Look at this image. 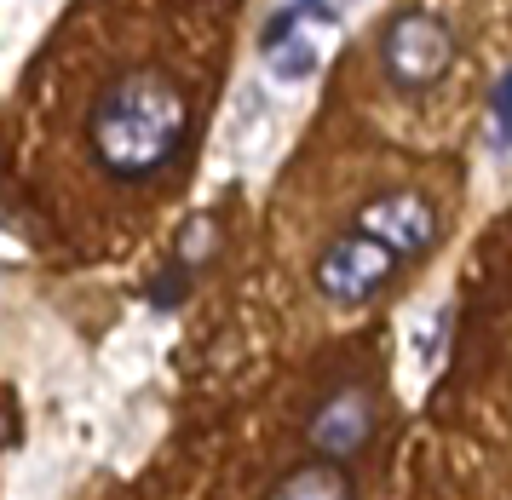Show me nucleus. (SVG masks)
<instances>
[{
	"mask_svg": "<svg viewBox=\"0 0 512 500\" xmlns=\"http://www.w3.org/2000/svg\"><path fill=\"white\" fill-rule=\"evenodd\" d=\"M190 133V98L167 69H127L104 81L87 115L93 161L121 184H144L185 150Z\"/></svg>",
	"mask_w": 512,
	"mask_h": 500,
	"instance_id": "obj_1",
	"label": "nucleus"
},
{
	"mask_svg": "<svg viewBox=\"0 0 512 500\" xmlns=\"http://www.w3.org/2000/svg\"><path fill=\"white\" fill-rule=\"evenodd\" d=\"M455 64V29L438 12H397L380 35V75L397 92H432Z\"/></svg>",
	"mask_w": 512,
	"mask_h": 500,
	"instance_id": "obj_2",
	"label": "nucleus"
},
{
	"mask_svg": "<svg viewBox=\"0 0 512 500\" xmlns=\"http://www.w3.org/2000/svg\"><path fill=\"white\" fill-rule=\"evenodd\" d=\"M397 259L386 242H374L369 230L351 225L346 236H334L323 253H317V265H311V282H317V294L328 305H340V311H357V305H369L386 282L397 276Z\"/></svg>",
	"mask_w": 512,
	"mask_h": 500,
	"instance_id": "obj_3",
	"label": "nucleus"
},
{
	"mask_svg": "<svg viewBox=\"0 0 512 500\" xmlns=\"http://www.w3.org/2000/svg\"><path fill=\"white\" fill-rule=\"evenodd\" d=\"M357 230H369L374 242H386L409 265L420 253H432V242H438V207L420 190H386V196L357 207Z\"/></svg>",
	"mask_w": 512,
	"mask_h": 500,
	"instance_id": "obj_4",
	"label": "nucleus"
},
{
	"mask_svg": "<svg viewBox=\"0 0 512 500\" xmlns=\"http://www.w3.org/2000/svg\"><path fill=\"white\" fill-rule=\"evenodd\" d=\"M374 437V391L369 386H340L328 391L317 414H311V426H305V443L317 449V460H357L369 449Z\"/></svg>",
	"mask_w": 512,
	"mask_h": 500,
	"instance_id": "obj_5",
	"label": "nucleus"
},
{
	"mask_svg": "<svg viewBox=\"0 0 512 500\" xmlns=\"http://www.w3.org/2000/svg\"><path fill=\"white\" fill-rule=\"evenodd\" d=\"M265 500H357V489H351L340 460H305L288 478H277V489Z\"/></svg>",
	"mask_w": 512,
	"mask_h": 500,
	"instance_id": "obj_6",
	"label": "nucleus"
},
{
	"mask_svg": "<svg viewBox=\"0 0 512 500\" xmlns=\"http://www.w3.org/2000/svg\"><path fill=\"white\" fill-rule=\"evenodd\" d=\"M265 58L277 69V81H305L317 69V46L305 41L300 29H288V35H265Z\"/></svg>",
	"mask_w": 512,
	"mask_h": 500,
	"instance_id": "obj_7",
	"label": "nucleus"
},
{
	"mask_svg": "<svg viewBox=\"0 0 512 500\" xmlns=\"http://www.w3.org/2000/svg\"><path fill=\"white\" fill-rule=\"evenodd\" d=\"M489 144L495 150H512V69L489 92Z\"/></svg>",
	"mask_w": 512,
	"mask_h": 500,
	"instance_id": "obj_8",
	"label": "nucleus"
},
{
	"mask_svg": "<svg viewBox=\"0 0 512 500\" xmlns=\"http://www.w3.org/2000/svg\"><path fill=\"white\" fill-rule=\"evenodd\" d=\"M12 443V409H0V449Z\"/></svg>",
	"mask_w": 512,
	"mask_h": 500,
	"instance_id": "obj_9",
	"label": "nucleus"
},
{
	"mask_svg": "<svg viewBox=\"0 0 512 500\" xmlns=\"http://www.w3.org/2000/svg\"><path fill=\"white\" fill-rule=\"evenodd\" d=\"M346 6H351V0H323V18H340Z\"/></svg>",
	"mask_w": 512,
	"mask_h": 500,
	"instance_id": "obj_10",
	"label": "nucleus"
}]
</instances>
